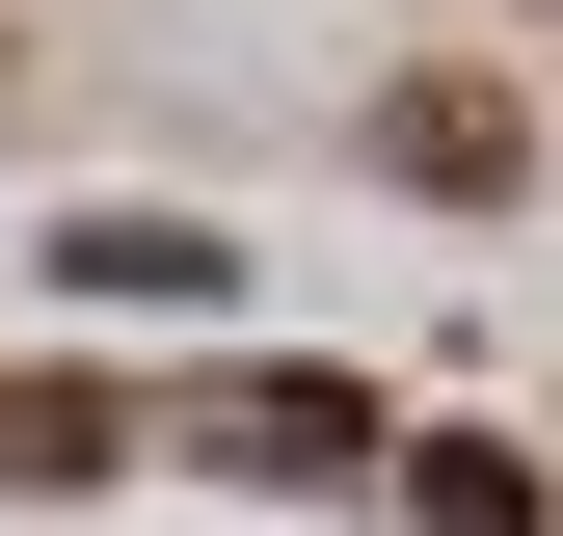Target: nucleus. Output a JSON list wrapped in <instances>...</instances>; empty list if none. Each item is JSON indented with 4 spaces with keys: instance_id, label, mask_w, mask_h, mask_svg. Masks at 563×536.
<instances>
[{
    "instance_id": "f257e3e1",
    "label": "nucleus",
    "mask_w": 563,
    "mask_h": 536,
    "mask_svg": "<svg viewBox=\"0 0 563 536\" xmlns=\"http://www.w3.org/2000/svg\"><path fill=\"white\" fill-rule=\"evenodd\" d=\"M162 456H188V483H376V376H188L162 402Z\"/></svg>"
},
{
    "instance_id": "f03ea898",
    "label": "nucleus",
    "mask_w": 563,
    "mask_h": 536,
    "mask_svg": "<svg viewBox=\"0 0 563 536\" xmlns=\"http://www.w3.org/2000/svg\"><path fill=\"white\" fill-rule=\"evenodd\" d=\"M27 268H54V295H108V322H134V295H162V322H188V295H242V242H216V215H54Z\"/></svg>"
},
{
    "instance_id": "7ed1b4c3",
    "label": "nucleus",
    "mask_w": 563,
    "mask_h": 536,
    "mask_svg": "<svg viewBox=\"0 0 563 536\" xmlns=\"http://www.w3.org/2000/svg\"><path fill=\"white\" fill-rule=\"evenodd\" d=\"M376 161H402V188H456V215H483V188L537 161V108H510V81H402V108H376Z\"/></svg>"
},
{
    "instance_id": "20e7f679",
    "label": "nucleus",
    "mask_w": 563,
    "mask_h": 536,
    "mask_svg": "<svg viewBox=\"0 0 563 536\" xmlns=\"http://www.w3.org/2000/svg\"><path fill=\"white\" fill-rule=\"evenodd\" d=\"M376 483L430 510V536H563V483H537L510 429H430V456H376Z\"/></svg>"
},
{
    "instance_id": "39448f33",
    "label": "nucleus",
    "mask_w": 563,
    "mask_h": 536,
    "mask_svg": "<svg viewBox=\"0 0 563 536\" xmlns=\"http://www.w3.org/2000/svg\"><path fill=\"white\" fill-rule=\"evenodd\" d=\"M108 456H134L108 376H0V483H108Z\"/></svg>"
}]
</instances>
